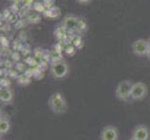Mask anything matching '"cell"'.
I'll use <instances>...</instances> for the list:
<instances>
[{
	"instance_id": "6da1fadb",
	"label": "cell",
	"mask_w": 150,
	"mask_h": 140,
	"mask_svg": "<svg viewBox=\"0 0 150 140\" xmlns=\"http://www.w3.org/2000/svg\"><path fill=\"white\" fill-rule=\"evenodd\" d=\"M48 106L51 112L56 115L64 114L67 110V103L64 95L61 92H55L48 100Z\"/></svg>"
},
{
	"instance_id": "7a4b0ae2",
	"label": "cell",
	"mask_w": 150,
	"mask_h": 140,
	"mask_svg": "<svg viewBox=\"0 0 150 140\" xmlns=\"http://www.w3.org/2000/svg\"><path fill=\"white\" fill-rule=\"evenodd\" d=\"M132 85L133 83L131 80H124L120 81L115 91V96L117 99L122 102H128L130 100Z\"/></svg>"
},
{
	"instance_id": "3957f363",
	"label": "cell",
	"mask_w": 150,
	"mask_h": 140,
	"mask_svg": "<svg viewBox=\"0 0 150 140\" xmlns=\"http://www.w3.org/2000/svg\"><path fill=\"white\" fill-rule=\"evenodd\" d=\"M50 75L55 80H62L67 76L69 72V65L65 61L62 60L56 63H51L50 65Z\"/></svg>"
},
{
	"instance_id": "277c9868",
	"label": "cell",
	"mask_w": 150,
	"mask_h": 140,
	"mask_svg": "<svg viewBox=\"0 0 150 140\" xmlns=\"http://www.w3.org/2000/svg\"><path fill=\"white\" fill-rule=\"evenodd\" d=\"M148 88L146 83L138 81L133 83L131 92V99L133 101H142L147 96Z\"/></svg>"
},
{
	"instance_id": "5b68a950",
	"label": "cell",
	"mask_w": 150,
	"mask_h": 140,
	"mask_svg": "<svg viewBox=\"0 0 150 140\" xmlns=\"http://www.w3.org/2000/svg\"><path fill=\"white\" fill-rule=\"evenodd\" d=\"M150 50V45L148 43V40L146 39H137L132 45V50L134 55L138 57L146 56L148 51Z\"/></svg>"
},
{
	"instance_id": "8992f818",
	"label": "cell",
	"mask_w": 150,
	"mask_h": 140,
	"mask_svg": "<svg viewBox=\"0 0 150 140\" xmlns=\"http://www.w3.org/2000/svg\"><path fill=\"white\" fill-rule=\"evenodd\" d=\"M118 137H120V132L116 126L113 125L103 127L100 134L101 140H118Z\"/></svg>"
},
{
	"instance_id": "52a82bcc",
	"label": "cell",
	"mask_w": 150,
	"mask_h": 140,
	"mask_svg": "<svg viewBox=\"0 0 150 140\" xmlns=\"http://www.w3.org/2000/svg\"><path fill=\"white\" fill-rule=\"evenodd\" d=\"M132 137L135 138L137 140H149L150 138V130L149 128L146 125H140L136 126L132 130Z\"/></svg>"
},
{
	"instance_id": "ba28073f",
	"label": "cell",
	"mask_w": 150,
	"mask_h": 140,
	"mask_svg": "<svg viewBox=\"0 0 150 140\" xmlns=\"http://www.w3.org/2000/svg\"><path fill=\"white\" fill-rule=\"evenodd\" d=\"M79 17H76L74 14H66L65 16L62 20V26L65 30H74L76 28V25L77 23Z\"/></svg>"
},
{
	"instance_id": "9c48e42d",
	"label": "cell",
	"mask_w": 150,
	"mask_h": 140,
	"mask_svg": "<svg viewBox=\"0 0 150 140\" xmlns=\"http://www.w3.org/2000/svg\"><path fill=\"white\" fill-rule=\"evenodd\" d=\"M14 98L12 90L8 87H3L0 90V101L4 104H10Z\"/></svg>"
},
{
	"instance_id": "30bf717a",
	"label": "cell",
	"mask_w": 150,
	"mask_h": 140,
	"mask_svg": "<svg viewBox=\"0 0 150 140\" xmlns=\"http://www.w3.org/2000/svg\"><path fill=\"white\" fill-rule=\"evenodd\" d=\"M10 121L9 117L5 113H1V118H0V133L1 134H6L10 129Z\"/></svg>"
},
{
	"instance_id": "8fae6325",
	"label": "cell",
	"mask_w": 150,
	"mask_h": 140,
	"mask_svg": "<svg viewBox=\"0 0 150 140\" xmlns=\"http://www.w3.org/2000/svg\"><path fill=\"white\" fill-rule=\"evenodd\" d=\"M88 30V23L86 22V20L82 17H79V20H77V23L76 25V28L75 31L76 33H79V34H83L86 33Z\"/></svg>"
},
{
	"instance_id": "7c38bea8",
	"label": "cell",
	"mask_w": 150,
	"mask_h": 140,
	"mask_svg": "<svg viewBox=\"0 0 150 140\" xmlns=\"http://www.w3.org/2000/svg\"><path fill=\"white\" fill-rule=\"evenodd\" d=\"M44 15L48 18H56L60 15V9L52 6L51 8H50L46 10V11L44 12Z\"/></svg>"
},
{
	"instance_id": "4fadbf2b",
	"label": "cell",
	"mask_w": 150,
	"mask_h": 140,
	"mask_svg": "<svg viewBox=\"0 0 150 140\" xmlns=\"http://www.w3.org/2000/svg\"><path fill=\"white\" fill-rule=\"evenodd\" d=\"M50 58L51 60V63H56V62H59L63 60V54H62V51L57 50H52L50 53Z\"/></svg>"
},
{
	"instance_id": "5bb4252c",
	"label": "cell",
	"mask_w": 150,
	"mask_h": 140,
	"mask_svg": "<svg viewBox=\"0 0 150 140\" xmlns=\"http://www.w3.org/2000/svg\"><path fill=\"white\" fill-rule=\"evenodd\" d=\"M40 20H41V17H40L39 13L37 11L31 12L28 14V16H27V21L31 23H38L40 22Z\"/></svg>"
},
{
	"instance_id": "9a60e30c",
	"label": "cell",
	"mask_w": 150,
	"mask_h": 140,
	"mask_svg": "<svg viewBox=\"0 0 150 140\" xmlns=\"http://www.w3.org/2000/svg\"><path fill=\"white\" fill-rule=\"evenodd\" d=\"M34 9H35V11H37L38 13H44L46 10H47L44 3H39V2L34 4Z\"/></svg>"
},
{
	"instance_id": "2e32d148",
	"label": "cell",
	"mask_w": 150,
	"mask_h": 140,
	"mask_svg": "<svg viewBox=\"0 0 150 140\" xmlns=\"http://www.w3.org/2000/svg\"><path fill=\"white\" fill-rule=\"evenodd\" d=\"M65 53L68 54V55H73L76 53V49H75V46L74 45H68L65 48Z\"/></svg>"
},
{
	"instance_id": "e0dca14e",
	"label": "cell",
	"mask_w": 150,
	"mask_h": 140,
	"mask_svg": "<svg viewBox=\"0 0 150 140\" xmlns=\"http://www.w3.org/2000/svg\"><path fill=\"white\" fill-rule=\"evenodd\" d=\"M73 43H74V46L76 47V48H79L82 45V40H81V38L80 37H75L74 40H73Z\"/></svg>"
},
{
	"instance_id": "ac0fdd59",
	"label": "cell",
	"mask_w": 150,
	"mask_h": 140,
	"mask_svg": "<svg viewBox=\"0 0 150 140\" xmlns=\"http://www.w3.org/2000/svg\"><path fill=\"white\" fill-rule=\"evenodd\" d=\"M76 3H79L80 5H89L91 2V0H76Z\"/></svg>"
},
{
	"instance_id": "d6986e66",
	"label": "cell",
	"mask_w": 150,
	"mask_h": 140,
	"mask_svg": "<svg viewBox=\"0 0 150 140\" xmlns=\"http://www.w3.org/2000/svg\"><path fill=\"white\" fill-rule=\"evenodd\" d=\"M147 58H148V60L150 61V50H149V51H148V53H147Z\"/></svg>"
},
{
	"instance_id": "ffe728a7",
	"label": "cell",
	"mask_w": 150,
	"mask_h": 140,
	"mask_svg": "<svg viewBox=\"0 0 150 140\" xmlns=\"http://www.w3.org/2000/svg\"><path fill=\"white\" fill-rule=\"evenodd\" d=\"M130 140H137V139H135V138H133V137H131V139Z\"/></svg>"
},
{
	"instance_id": "44dd1931",
	"label": "cell",
	"mask_w": 150,
	"mask_h": 140,
	"mask_svg": "<svg viewBox=\"0 0 150 140\" xmlns=\"http://www.w3.org/2000/svg\"><path fill=\"white\" fill-rule=\"evenodd\" d=\"M148 43H149V45H150V38H149V39H148Z\"/></svg>"
}]
</instances>
